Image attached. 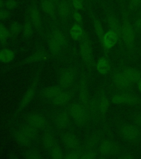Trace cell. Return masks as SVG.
I'll use <instances>...</instances> for the list:
<instances>
[{"label":"cell","instance_id":"f35d334b","mask_svg":"<svg viewBox=\"0 0 141 159\" xmlns=\"http://www.w3.org/2000/svg\"><path fill=\"white\" fill-rule=\"evenodd\" d=\"M72 3L77 10H81L83 7V0H72Z\"/></svg>","mask_w":141,"mask_h":159},{"label":"cell","instance_id":"d6986e66","mask_svg":"<svg viewBox=\"0 0 141 159\" xmlns=\"http://www.w3.org/2000/svg\"><path fill=\"white\" fill-rule=\"evenodd\" d=\"M84 34V31L82 27L78 24H75L70 30V35L73 39H81Z\"/></svg>","mask_w":141,"mask_h":159},{"label":"cell","instance_id":"4fadbf2b","mask_svg":"<svg viewBox=\"0 0 141 159\" xmlns=\"http://www.w3.org/2000/svg\"><path fill=\"white\" fill-rule=\"evenodd\" d=\"M123 74L130 82H137L141 79L140 73L137 70L133 68H128L125 70Z\"/></svg>","mask_w":141,"mask_h":159},{"label":"cell","instance_id":"ba28073f","mask_svg":"<svg viewBox=\"0 0 141 159\" xmlns=\"http://www.w3.org/2000/svg\"><path fill=\"white\" fill-rule=\"evenodd\" d=\"M119 40L117 35L112 30L105 34L103 45L104 49L109 50L115 46Z\"/></svg>","mask_w":141,"mask_h":159},{"label":"cell","instance_id":"7c38bea8","mask_svg":"<svg viewBox=\"0 0 141 159\" xmlns=\"http://www.w3.org/2000/svg\"><path fill=\"white\" fill-rule=\"evenodd\" d=\"M108 22L111 30L117 35L119 39H121L122 38L121 25L119 24L117 18L112 15H109L108 18Z\"/></svg>","mask_w":141,"mask_h":159},{"label":"cell","instance_id":"6da1fadb","mask_svg":"<svg viewBox=\"0 0 141 159\" xmlns=\"http://www.w3.org/2000/svg\"><path fill=\"white\" fill-rule=\"evenodd\" d=\"M37 129L28 124L15 132V139L20 145L28 146L37 137Z\"/></svg>","mask_w":141,"mask_h":159},{"label":"cell","instance_id":"f1b7e54d","mask_svg":"<svg viewBox=\"0 0 141 159\" xmlns=\"http://www.w3.org/2000/svg\"><path fill=\"white\" fill-rule=\"evenodd\" d=\"M49 46L51 52L54 53H58L60 52L63 48L62 46L52 37L51 38V39L49 40Z\"/></svg>","mask_w":141,"mask_h":159},{"label":"cell","instance_id":"4dcf8cb0","mask_svg":"<svg viewBox=\"0 0 141 159\" xmlns=\"http://www.w3.org/2000/svg\"><path fill=\"white\" fill-rule=\"evenodd\" d=\"M22 25L17 22H13L10 25V31L13 35H18L22 30Z\"/></svg>","mask_w":141,"mask_h":159},{"label":"cell","instance_id":"74e56055","mask_svg":"<svg viewBox=\"0 0 141 159\" xmlns=\"http://www.w3.org/2000/svg\"><path fill=\"white\" fill-rule=\"evenodd\" d=\"M10 13L7 10L0 9V20H7L10 17Z\"/></svg>","mask_w":141,"mask_h":159},{"label":"cell","instance_id":"b9f144b4","mask_svg":"<svg viewBox=\"0 0 141 159\" xmlns=\"http://www.w3.org/2000/svg\"><path fill=\"white\" fill-rule=\"evenodd\" d=\"M141 4V0H131L130 3V8L132 10L139 7Z\"/></svg>","mask_w":141,"mask_h":159},{"label":"cell","instance_id":"8992f818","mask_svg":"<svg viewBox=\"0 0 141 159\" xmlns=\"http://www.w3.org/2000/svg\"><path fill=\"white\" fill-rule=\"evenodd\" d=\"M75 75L71 69L64 70L59 75V84L62 87H69L74 82Z\"/></svg>","mask_w":141,"mask_h":159},{"label":"cell","instance_id":"d6a6232c","mask_svg":"<svg viewBox=\"0 0 141 159\" xmlns=\"http://www.w3.org/2000/svg\"><path fill=\"white\" fill-rule=\"evenodd\" d=\"M51 156L52 159H61L63 158V153L61 149L57 147H55L51 149Z\"/></svg>","mask_w":141,"mask_h":159},{"label":"cell","instance_id":"cb8c5ba5","mask_svg":"<svg viewBox=\"0 0 141 159\" xmlns=\"http://www.w3.org/2000/svg\"><path fill=\"white\" fill-rule=\"evenodd\" d=\"M52 38L64 48L66 45V38L64 33L59 30H55L52 33Z\"/></svg>","mask_w":141,"mask_h":159},{"label":"cell","instance_id":"5bb4252c","mask_svg":"<svg viewBox=\"0 0 141 159\" xmlns=\"http://www.w3.org/2000/svg\"><path fill=\"white\" fill-rule=\"evenodd\" d=\"M71 94L68 92H61L52 99V103L57 106H62L66 104L71 99Z\"/></svg>","mask_w":141,"mask_h":159},{"label":"cell","instance_id":"7dc6e473","mask_svg":"<svg viewBox=\"0 0 141 159\" xmlns=\"http://www.w3.org/2000/svg\"><path fill=\"white\" fill-rule=\"evenodd\" d=\"M5 7V2L3 0H0V9H3Z\"/></svg>","mask_w":141,"mask_h":159},{"label":"cell","instance_id":"9a60e30c","mask_svg":"<svg viewBox=\"0 0 141 159\" xmlns=\"http://www.w3.org/2000/svg\"><path fill=\"white\" fill-rule=\"evenodd\" d=\"M56 140L54 135L50 133H46L42 138V144L45 149L51 150L54 148Z\"/></svg>","mask_w":141,"mask_h":159},{"label":"cell","instance_id":"f907efd6","mask_svg":"<svg viewBox=\"0 0 141 159\" xmlns=\"http://www.w3.org/2000/svg\"><path fill=\"white\" fill-rule=\"evenodd\" d=\"M54 1H57V0H54Z\"/></svg>","mask_w":141,"mask_h":159},{"label":"cell","instance_id":"681fc988","mask_svg":"<svg viewBox=\"0 0 141 159\" xmlns=\"http://www.w3.org/2000/svg\"><path fill=\"white\" fill-rule=\"evenodd\" d=\"M138 87H139V91L141 92V80L139 81V84H138Z\"/></svg>","mask_w":141,"mask_h":159},{"label":"cell","instance_id":"2e32d148","mask_svg":"<svg viewBox=\"0 0 141 159\" xmlns=\"http://www.w3.org/2000/svg\"><path fill=\"white\" fill-rule=\"evenodd\" d=\"M111 65L109 60L105 57L100 58L97 64V69L101 74H106L110 69Z\"/></svg>","mask_w":141,"mask_h":159},{"label":"cell","instance_id":"1f68e13d","mask_svg":"<svg viewBox=\"0 0 141 159\" xmlns=\"http://www.w3.org/2000/svg\"><path fill=\"white\" fill-rule=\"evenodd\" d=\"M10 31L0 23V42H5L10 36Z\"/></svg>","mask_w":141,"mask_h":159},{"label":"cell","instance_id":"44dd1931","mask_svg":"<svg viewBox=\"0 0 141 159\" xmlns=\"http://www.w3.org/2000/svg\"><path fill=\"white\" fill-rule=\"evenodd\" d=\"M30 17L33 25L35 27L38 29L41 25V17L39 11L35 7L32 8L30 12Z\"/></svg>","mask_w":141,"mask_h":159},{"label":"cell","instance_id":"f546056e","mask_svg":"<svg viewBox=\"0 0 141 159\" xmlns=\"http://www.w3.org/2000/svg\"><path fill=\"white\" fill-rule=\"evenodd\" d=\"M23 34L25 38H29L33 34L32 25L29 22L25 23L23 27Z\"/></svg>","mask_w":141,"mask_h":159},{"label":"cell","instance_id":"bcb514c9","mask_svg":"<svg viewBox=\"0 0 141 159\" xmlns=\"http://www.w3.org/2000/svg\"><path fill=\"white\" fill-rule=\"evenodd\" d=\"M135 121H136V123L137 124L139 125V127H141V115L138 116L136 118Z\"/></svg>","mask_w":141,"mask_h":159},{"label":"cell","instance_id":"ffe728a7","mask_svg":"<svg viewBox=\"0 0 141 159\" xmlns=\"http://www.w3.org/2000/svg\"><path fill=\"white\" fill-rule=\"evenodd\" d=\"M114 81L117 87L121 89H126L129 87L130 82L124 76L123 73H119L115 76Z\"/></svg>","mask_w":141,"mask_h":159},{"label":"cell","instance_id":"52a82bcc","mask_svg":"<svg viewBox=\"0 0 141 159\" xmlns=\"http://www.w3.org/2000/svg\"><path fill=\"white\" fill-rule=\"evenodd\" d=\"M80 50L82 59L84 62L87 64H90L92 61V50L88 40L86 39L81 43Z\"/></svg>","mask_w":141,"mask_h":159},{"label":"cell","instance_id":"7402d4cb","mask_svg":"<svg viewBox=\"0 0 141 159\" xmlns=\"http://www.w3.org/2000/svg\"><path fill=\"white\" fill-rule=\"evenodd\" d=\"M45 55V52L44 51L42 50L37 51L28 57L27 59L25 60V62L27 64H33V63L39 62L44 57Z\"/></svg>","mask_w":141,"mask_h":159},{"label":"cell","instance_id":"e575fe53","mask_svg":"<svg viewBox=\"0 0 141 159\" xmlns=\"http://www.w3.org/2000/svg\"><path fill=\"white\" fill-rule=\"evenodd\" d=\"M109 107V101L105 97L102 98L100 102V108L101 112L103 113H105L107 112L108 108Z\"/></svg>","mask_w":141,"mask_h":159},{"label":"cell","instance_id":"60d3db41","mask_svg":"<svg viewBox=\"0 0 141 159\" xmlns=\"http://www.w3.org/2000/svg\"><path fill=\"white\" fill-rule=\"evenodd\" d=\"M95 157V155L93 152H86L82 154L81 157H80L81 159H94Z\"/></svg>","mask_w":141,"mask_h":159},{"label":"cell","instance_id":"8d00e7d4","mask_svg":"<svg viewBox=\"0 0 141 159\" xmlns=\"http://www.w3.org/2000/svg\"><path fill=\"white\" fill-rule=\"evenodd\" d=\"M18 2L15 0H7L5 1V7L8 10H15L17 7Z\"/></svg>","mask_w":141,"mask_h":159},{"label":"cell","instance_id":"8fae6325","mask_svg":"<svg viewBox=\"0 0 141 159\" xmlns=\"http://www.w3.org/2000/svg\"><path fill=\"white\" fill-rule=\"evenodd\" d=\"M62 142L64 146L70 149H74L77 148L78 141L77 137L74 134L67 133L62 137Z\"/></svg>","mask_w":141,"mask_h":159},{"label":"cell","instance_id":"d590c367","mask_svg":"<svg viewBox=\"0 0 141 159\" xmlns=\"http://www.w3.org/2000/svg\"><path fill=\"white\" fill-rule=\"evenodd\" d=\"M123 103L126 104H134L137 102V99L129 94H122Z\"/></svg>","mask_w":141,"mask_h":159},{"label":"cell","instance_id":"836d02e7","mask_svg":"<svg viewBox=\"0 0 141 159\" xmlns=\"http://www.w3.org/2000/svg\"><path fill=\"white\" fill-rule=\"evenodd\" d=\"M24 157L26 159H39L42 157L40 154L35 150H28L25 153Z\"/></svg>","mask_w":141,"mask_h":159},{"label":"cell","instance_id":"c3c4849f","mask_svg":"<svg viewBox=\"0 0 141 159\" xmlns=\"http://www.w3.org/2000/svg\"><path fill=\"white\" fill-rule=\"evenodd\" d=\"M122 159H131L132 158V157H131L130 155H125V156H124L123 157H122Z\"/></svg>","mask_w":141,"mask_h":159},{"label":"cell","instance_id":"7a4b0ae2","mask_svg":"<svg viewBox=\"0 0 141 159\" xmlns=\"http://www.w3.org/2000/svg\"><path fill=\"white\" fill-rule=\"evenodd\" d=\"M122 38L127 47L132 48L134 46L135 35L134 28L127 19H125L121 25Z\"/></svg>","mask_w":141,"mask_h":159},{"label":"cell","instance_id":"7bdbcfd3","mask_svg":"<svg viewBox=\"0 0 141 159\" xmlns=\"http://www.w3.org/2000/svg\"><path fill=\"white\" fill-rule=\"evenodd\" d=\"M80 158L79 155L77 154L76 152H72L66 155V157H65V159H77Z\"/></svg>","mask_w":141,"mask_h":159},{"label":"cell","instance_id":"d4e9b609","mask_svg":"<svg viewBox=\"0 0 141 159\" xmlns=\"http://www.w3.org/2000/svg\"><path fill=\"white\" fill-rule=\"evenodd\" d=\"M42 10L47 15H53L55 13L54 5L49 0H44L42 3Z\"/></svg>","mask_w":141,"mask_h":159},{"label":"cell","instance_id":"3957f363","mask_svg":"<svg viewBox=\"0 0 141 159\" xmlns=\"http://www.w3.org/2000/svg\"><path fill=\"white\" fill-rule=\"evenodd\" d=\"M28 123L37 129H44L47 125V120L44 115L38 112H32L27 117Z\"/></svg>","mask_w":141,"mask_h":159},{"label":"cell","instance_id":"277c9868","mask_svg":"<svg viewBox=\"0 0 141 159\" xmlns=\"http://www.w3.org/2000/svg\"><path fill=\"white\" fill-rule=\"evenodd\" d=\"M69 116L77 123H82L85 121L86 114L83 107L78 103L72 104L69 108Z\"/></svg>","mask_w":141,"mask_h":159},{"label":"cell","instance_id":"30bf717a","mask_svg":"<svg viewBox=\"0 0 141 159\" xmlns=\"http://www.w3.org/2000/svg\"><path fill=\"white\" fill-rule=\"evenodd\" d=\"M123 136L129 140H134L139 137V131L132 125H125L121 129Z\"/></svg>","mask_w":141,"mask_h":159},{"label":"cell","instance_id":"603a6c76","mask_svg":"<svg viewBox=\"0 0 141 159\" xmlns=\"http://www.w3.org/2000/svg\"><path fill=\"white\" fill-rule=\"evenodd\" d=\"M99 150L102 155H109L114 152V145L110 142H104L101 144Z\"/></svg>","mask_w":141,"mask_h":159},{"label":"cell","instance_id":"9c48e42d","mask_svg":"<svg viewBox=\"0 0 141 159\" xmlns=\"http://www.w3.org/2000/svg\"><path fill=\"white\" fill-rule=\"evenodd\" d=\"M35 92H36V83H34V84H33L32 86H31L28 89L27 91L24 94V96H23L19 105L20 110H22L23 108H24L25 107L31 102V101L32 100L33 97L34 96Z\"/></svg>","mask_w":141,"mask_h":159},{"label":"cell","instance_id":"484cf974","mask_svg":"<svg viewBox=\"0 0 141 159\" xmlns=\"http://www.w3.org/2000/svg\"><path fill=\"white\" fill-rule=\"evenodd\" d=\"M59 15L62 17L66 18L68 17L70 13V8L69 5L66 1H63L60 3L59 6Z\"/></svg>","mask_w":141,"mask_h":159},{"label":"cell","instance_id":"4316f807","mask_svg":"<svg viewBox=\"0 0 141 159\" xmlns=\"http://www.w3.org/2000/svg\"><path fill=\"white\" fill-rule=\"evenodd\" d=\"M94 29L97 34L98 37L99 38V40L103 44V40H104V30L103 28L102 25L99 22L98 20H94Z\"/></svg>","mask_w":141,"mask_h":159},{"label":"cell","instance_id":"5b68a950","mask_svg":"<svg viewBox=\"0 0 141 159\" xmlns=\"http://www.w3.org/2000/svg\"><path fill=\"white\" fill-rule=\"evenodd\" d=\"M53 123L59 129H64L69 123V116L64 110L56 112L53 117Z\"/></svg>","mask_w":141,"mask_h":159},{"label":"cell","instance_id":"ee69618b","mask_svg":"<svg viewBox=\"0 0 141 159\" xmlns=\"http://www.w3.org/2000/svg\"><path fill=\"white\" fill-rule=\"evenodd\" d=\"M73 18L74 20L78 23H81L82 22V17L81 15L79 13L76 12L73 14Z\"/></svg>","mask_w":141,"mask_h":159},{"label":"cell","instance_id":"83f0119b","mask_svg":"<svg viewBox=\"0 0 141 159\" xmlns=\"http://www.w3.org/2000/svg\"><path fill=\"white\" fill-rule=\"evenodd\" d=\"M79 99L83 104H87L88 101V94L87 88L84 84H81L79 92Z\"/></svg>","mask_w":141,"mask_h":159},{"label":"cell","instance_id":"ac0fdd59","mask_svg":"<svg viewBox=\"0 0 141 159\" xmlns=\"http://www.w3.org/2000/svg\"><path fill=\"white\" fill-rule=\"evenodd\" d=\"M15 57V52L9 49H3L0 51V61L4 63H8L12 61Z\"/></svg>","mask_w":141,"mask_h":159},{"label":"cell","instance_id":"f6af8a7d","mask_svg":"<svg viewBox=\"0 0 141 159\" xmlns=\"http://www.w3.org/2000/svg\"><path fill=\"white\" fill-rule=\"evenodd\" d=\"M134 25L137 30H141V17L137 20Z\"/></svg>","mask_w":141,"mask_h":159},{"label":"cell","instance_id":"ab89813d","mask_svg":"<svg viewBox=\"0 0 141 159\" xmlns=\"http://www.w3.org/2000/svg\"><path fill=\"white\" fill-rule=\"evenodd\" d=\"M112 101L115 104H121L123 103V99L122 94H115L114 95L112 98Z\"/></svg>","mask_w":141,"mask_h":159},{"label":"cell","instance_id":"e0dca14e","mask_svg":"<svg viewBox=\"0 0 141 159\" xmlns=\"http://www.w3.org/2000/svg\"><path fill=\"white\" fill-rule=\"evenodd\" d=\"M61 92L62 91L60 87L57 86H52L45 89L43 91V94L47 98L52 99Z\"/></svg>","mask_w":141,"mask_h":159}]
</instances>
